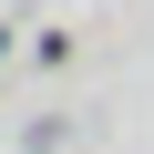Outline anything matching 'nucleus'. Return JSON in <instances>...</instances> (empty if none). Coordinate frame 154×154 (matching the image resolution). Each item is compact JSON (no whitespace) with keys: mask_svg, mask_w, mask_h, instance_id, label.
Segmentation results:
<instances>
[{"mask_svg":"<svg viewBox=\"0 0 154 154\" xmlns=\"http://www.w3.org/2000/svg\"><path fill=\"white\" fill-rule=\"evenodd\" d=\"M0 51H11V31H0Z\"/></svg>","mask_w":154,"mask_h":154,"instance_id":"1","label":"nucleus"}]
</instances>
